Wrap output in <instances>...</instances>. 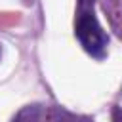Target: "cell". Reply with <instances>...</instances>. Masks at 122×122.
I'll use <instances>...</instances> for the list:
<instances>
[{
	"mask_svg": "<svg viewBox=\"0 0 122 122\" xmlns=\"http://www.w3.org/2000/svg\"><path fill=\"white\" fill-rule=\"evenodd\" d=\"M93 4L95 0H78V13H76V21H74V32L78 42L82 44V48L97 57L103 59L107 53V46H109V36L103 30V27L99 25L95 13H93Z\"/></svg>",
	"mask_w": 122,
	"mask_h": 122,
	"instance_id": "6da1fadb",
	"label": "cell"
},
{
	"mask_svg": "<svg viewBox=\"0 0 122 122\" xmlns=\"http://www.w3.org/2000/svg\"><path fill=\"white\" fill-rule=\"evenodd\" d=\"M36 118H38L36 107H27L25 111L19 112V116L15 118V122H36Z\"/></svg>",
	"mask_w": 122,
	"mask_h": 122,
	"instance_id": "7a4b0ae2",
	"label": "cell"
},
{
	"mask_svg": "<svg viewBox=\"0 0 122 122\" xmlns=\"http://www.w3.org/2000/svg\"><path fill=\"white\" fill-rule=\"evenodd\" d=\"M114 122H122V111L120 109L114 111Z\"/></svg>",
	"mask_w": 122,
	"mask_h": 122,
	"instance_id": "3957f363",
	"label": "cell"
}]
</instances>
